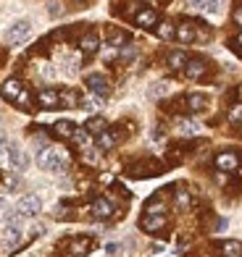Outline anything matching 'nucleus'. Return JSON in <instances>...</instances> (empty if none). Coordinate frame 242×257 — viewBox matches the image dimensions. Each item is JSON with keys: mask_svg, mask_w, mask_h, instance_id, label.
<instances>
[{"mask_svg": "<svg viewBox=\"0 0 242 257\" xmlns=\"http://www.w3.org/2000/svg\"><path fill=\"white\" fill-rule=\"evenodd\" d=\"M40 207H42V202H40L37 194H24V197L19 200V207H16V210H19L21 215H37Z\"/></svg>", "mask_w": 242, "mask_h": 257, "instance_id": "nucleus-6", "label": "nucleus"}, {"mask_svg": "<svg viewBox=\"0 0 242 257\" xmlns=\"http://www.w3.org/2000/svg\"><path fill=\"white\" fill-rule=\"evenodd\" d=\"M190 205H192L190 192H187V189H179V192H177V207H179V210H190Z\"/></svg>", "mask_w": 242, "mask_h": 257, "instance_id": "nucleus-27", "label": "nucleus"}, {"mask_svg": "<svg viewBox=\"0 0 242 257\" xmlns=\"http://www.w3.org/2000/svg\"><path fill=\"white\" fill-rule=\"evenodd\" d=\"M61 102L68 105V108H74V105H79V97L74 95V92H61Z\"/></svg>", "mask_w": 242, "mask_h": 257, "instance_id": "nucleus-31", "label": "nucleus"}, {"mask_svg": "<svg viewBox=\"0 0 242 257\" xmlns=\"http://www.w3.org/2000/svg\"><path fill=\"white\" fill-rule=\"evenodd\" d=\"M187 61H190V58L184 55V53H171L169 55V66L174 68V71H182V68L187 66Z\"/></svg>", "mask_w": 242, "mask_h": 257, "instance_id": "nucleus-25", "label": "nucleus"}, {"mask_svg": "<svg viewBox=\"0 0 242 257\" xmlns=\"http://www.w3.org/2000/svg\"><path fill=\"white\" fill-rule=\"evenodd\" d=\"M132 176L137 179H145V176H155V173H160V166L155 160H145V163H137V166H132Z\"/></svg>", "mask_w": 242, "mask_h": 257, "instance_id": "nucleus-8", "label": "nucleus"}, {"mask_svg": "<svg viewBox=\"0 0 242 257\" xmlns=\"http://www.w3.org/2000/svg\"><path fill=\"white\" fill-rule=\"evenodd\" d=\"M79 48H82L85 55H92V53H98V34L95 32H87L82 40H79Z\"/></svg>", "mask_w": 242, "mask_h": 257, "instance_id": "nucleus-18", "label": "nucleus"}, {"mask_svg": "<svg viewBox=\"0 0 242 257\" xmlns=\"http://www.w3.org/2000/svg\"><path fill=\"white\" fill-rule=\"evenodd\" d=\"M177 40L179 42H192L198 40V29H195V21H182V24H177Z\"/></svg>", "mask_w": 242, "mask_h": 257, "instance_id": "nucleus-9", "label": "nucleus"}, {"mask_svg": "<svg viewBox=\"0 0 242 257\" xmlns=\"http://www.w3.org/2000/svg\"><path fill=\"white\" fill-rule=\"evenodd\" d=\"M229 121L242 123V105H232V108H229Z\"/></svg>", "mask_w": 242, "mask_h": 257, "instance_id": "nucleus-30", "label": "nucleus"}, {"mask_svg": "<svg viewBox=\"0 0 242 257\" xmlns=\"http://www.w3.org/2000/svg\"><path fill=\"white\" fill-rule=\"evenodd\" d=\"M74 132H76V126L71 121H58L53 126V134L58 139H74Z\"/></svg>", "mask_w": 242, "mask_h": 257, "instance_id": "nucleus-16", "label": "nucleus"}, {"mask_svg": "<svg viewBox=\"0 0 242 257\" xmlns=\"http://www.w3.org/2000/svg\"><path fill=\"white\" fill-rule=\"evenodd\" d=\"M134 24L142 27V29H153L158 24V14H155L153 8H145V11H140V14L134 16Z\"/></svg>", "mask_w": 242, "mask_h": 257, "instance_id": "nucleus-12", "label": "nucleus"}, {"mask_svg": "<svg viewBox=\"0 0 242 257\" xmlns=\"http://www.w3.org/2000/svg\"><path fill=\"white\" fill-rule=\"evenodd\" d=\"M87 87H90V92L95 97H108V92H111V84H108V79L103 74H90L87 76Z\"/></svg>", "mask_w": 242, "mask_h": 257, "instance_id": "nucleus-3", "label": "nucleus"}, {"mask_svg": "<svg viewBox=\"0 0 242 257\" xmlns=\"http://www.w3.org/2000/svg\"><path fill=\"white\" fill-rule=\"evenodd\" d=\"M164 210H166V202L160 200V197H153V200L147 202L145 213H147V215H164Z\"/></svg>", "mask_w": 242, "mask_h": 257, "instance_id": "nucleus-24", "label": "nucleus"}, {"mask_svg": "<svg viewBox=\"0 0 242 257\" xmlns=\"http://www.w3.org/2000/svg\"><path fill=\"white\" fill-rule=\"evenodd\" d=\"M190 6H192V8H198V11H205V0H192Z\"/></svg>", "mask_w": 242, "mask_h": 257, "instance_id": "nucleus-35", "label": "nucleus"}, {"mask_svg": "<svg viewBox=\"0 0 242 257\" xmlns=\"http://www.w3.org/2000/svg\"><path fill=\"white\" fill-rule=\"evenodd\" d=\"M40 166H42V171H50V173H61V171H66V158L58 153V150H50V147H45V150H40Z\"/></svg>", "mask_w": 242, "mask_h": 257, "instance_id": "nucleus-1", "label": "nucleus"}, {"mask_svg": "<svg viewBox=\"0 0 242 257\" xmlns=\"http://www.w3.org/2000/svg\"><path fill=\"white\" fill-rule=\"evenodd\" d=\"M119 139H121V134H116V132H108V128H106L103 134H98V147H100V150H111L113 145L119 142Z\"/></svg>", "mask_w": 242, "mask_h": 257, "instance_id": "nucleus-20", "label": "nucleus"}, {"mask_svg": "<svg viewBox=\"0 0 242 257\" xmlns=\"http://www.w3.org/2000/svg\"><path fill=\"white\" fill-rule=\"evenodd\" d=\"M85 160H87V163H95V160H98V153H90V150H87V153H85Z\"/></svg>", "mask_w": 242, "mask_h": 257, "instance_id": "nucleus-36", "label": "nucleus"}, {"mask_svg": "<svg viewBox=\"0 0 242 257\" xmlns=\"http://www.w3.org/2000/svg\"><path fill=\"white\" fill-rule=\"evenodd\" d=\"M234 21L242 27V8H237V11H234Z\"/></svg>", "mask_w": 242, "mask_h": 257, "instance_id": "nucleus-37", "label": "nucleus"}, {"mask_svg": "<svg viewBox=\"0 0 242 257\" xmlns=\"http://www.w3.org/2000/svg\"><path fill=\"white\" fill-rule=\"evenodd\" d=\"M0 137H3V126H0Z\"/></svg>", "mask_w": 242, "mask_h": 257, "instance_id": "nucleus-39", "label": "nucleus"}, {"mask_svg": "<svg viewBox=\"0 0 242 257\" xmlns=\"http://www.w3.org/2000/svg\"><path fill=\"white\" fill-rule=\"evenodd\" d=\"M140 226H142V231H160L166 226V215H145L140 220Z\"/></svg>", "mask_w": 242, "mask_h": 257, "instance_id": "nucleus-15", "label": "nucleus"}, {"mask_svg": "<svg viewBox=\"0 0 242 257\" xmlns=\"http://www.w3.org/2000/svg\"><path fill=\"white\" fill-rule=\"evenodd\" d=\"M158 37H160V40L177 37V27L171 24V21H158Z\"/></svg>", "mask_w": 242, "mask_h": 257, "instance_id": "nucleus-22", "label": "nucleus"}, {"mask_svg": "<svg viewBox=\"0 0 242 257\" xmlns=\"http://www.w3.org/2000/svg\"><path fill=\"white\" fill-rule=\"evenodd\" d=\"M16 105H21L24 110H32V95H29L27 89H21V95L16 97Z\"/></svg>", "mask_w": 242, "mask_h": 257, "instance_id": "nucleus-29", "label": "nucleus"}, {"mask_svg": "<svg viewBox=\"0 0 242 257\" xmlns=\"http://www.w3.org/2000/svg\"><path fill=\"white\" fill-rule=\"evenodd\" d=\"M108 42L113 45V48H121V45L126 42V34L119 32V29H111V32H108Z\"/></svg>", "mask_w": 242, "mask_h": 257, "instance_id": "nucleus-28", "label": "nucleus"}, {"mask_svg": "<svg viewBox=\"0 0 242 257\" xmlns=\"http://www.w3.org/2000/svg\"><path fill=\"white\" fill-rule=\"evenodd\" d=\"M85 128H87L90 134H95V137H98V134H103V132L108 128V123H106V118L95 115V118H90V121H87V126H85Z\"/></svg>", "mask_w": 242, "mask_h": 257, "instance_id": "nucleus-21", "label": "nucleus"}, {"mask_svg": "<svg viewBox=\"0 0 242 257\" xmlns=\"http://www.w3.org/2000/svg\"><path fill=\"white\" fill-rule=\"evenodd\" d=\"M92 215L95 218H111L113 213H116V210H113V205L106 200V197H98V200H92Z\"/></svg>", "mask_w": 242, "mask_h": 257, "instance_id": "nucleus-11", "label": "nucleus"}, {"mask_svg": "<svg viewBox=\"0 0 242 257\" xmlns=\"http://www.w3.org/2000/svg\"><path fill=\"white\" fill-rule=\"evenodd\" d=\"M237 166H239V158L234 153H218L216 155V168L218 171H226L229 173V171H234Z\"/></svg>", "mask_w": 242, "mask_h": 257, "instance_id": "nucleus-13", "label": "nucleus"}, {"mask_svg": "<svg viewBox=\"0 0 242 257\" xmlns=\"http://www.w3.org/2000/svg\"><path fill=\"white\" fill-rule=\"evenodd\" d=\"M237 3H242V0H237Z\"/></svg>", "mask_w": 242, "mask_h": 257, "instance_id": "nucleus-41", "label": "nucleus"}, {"mask_svg": "<svg viewBox=\"0 0 242 257\" xmlns=\"http://www.w3.org/2000/svg\"><path fill=\"white\" fill-rule=\"evenodd\" d=\"M90 247H92V239H74L71 244H68V254H71V257H82V254L90 252Z\"/></svg>", "mask_w": 242, "mask_h": 257, "instance_id": "nucleus-17", "label": "nucleus"}, {"mask_svg": "<svg viewBox=\"0 0 242 257\" xmlns=\"http://www.w3.org/2000/svg\"><path fill=\"white\" fill-rule=\"evenodd\" d=\"M37 102L42 105L45 110H55V108L61 105V92H55V89H50V87H45V89L37 92Z\"/></svg>", "mask_w": 242, "mask_h": 257, "instance_id": "nucleus-5", "label": "nucleus"}, {"mask_svg": "<svg viewBox=\"0 0 242 257\" xmlns=\"http://www.w3.org/2000/svg\"><path fill=\"white\" fill-rule=\"evenodd\" d=\"M218 249H221L224 257H242V241H234V239L221 241V244H218Z\"/></svg>", "mask_w": 242, "mask_h": 257, "instance_id": "nucleus-19", "label": "nucleus"}, {"mask_svg": "<svg viewBox=\"0 0 242 257\" xmlns=\"http://www.w3.org/2000/svg\"><path fill=\"white\" fill-rule=\"evenodd\" d=\"M106 252H108V254H116V252H121V244H108Z\"/></svg>", "mask_w": 242, "mask_h": 257, "instance_id": "nucleus-34", "label": "nucleus"}, {"mask_svg": "<svg viewBox=\"0 0 242 257\" xmlns=\"http://www.w3.org/2000/svg\"><path fill=\"white\" fill-rule=\"evenodd\" d=\"M6 155H8V160H11V166H14V171H27V166H29V158H27V153L24 150H19L16 145H8L6 147Z\"/></svg>", "mask_w": 242, "mask_h": 257, "instance_id": "nucleus-4", "label": "nucleus"}, {"mask_svg": "<svg viewBox=\"0 0 242 257\" xmlns=\"http://www.w3.org/2000/svg\"><path fill=\"white\" fill-rule=\"evenodd\" d=\"M234 45H239V48H242V32H239V37H237V42Z\"/></svg>", "mask_w": 242, "mask_h": 257, "instance_id": "nucleus-38", "label": "nucleus"}, {"mask_svg": "<svg viewBox=\"0 0 242 257\" xmlns=\"http://www.w3.org/2000/svg\"><path fill=\"white\" fill-rule=\"evenodd\" d=\"M184 102H187V110H192V113H203L205 108H208V97L198 95V92H195V95H187Z\"/></svg>", "mask_w": 242, "mask_h": 257, "instance_id": "nucleus-14", "label": "nucleus"}, {"mask_svg": "<svg viewBox=\"0 0 242 257\" xmlns=\"http://www.w3.org/2000/svg\"><path fill=\"white\" fill-rule=\"evenodd\" d=\"M29 34H32V21L29 19H19V21H14V24L6 29V42L19 45V42L29 40Z\"/></svg>", "mask_w": 242, "mask_h": 257, "instance_id": "nucleus-2", "label": "nucleus"}, {"mask_svg": "<svg viewBox=\"0 0 242 257\" xmlns=\"http://www.w3.org/2000/svg\"><path fill=\"white\" fill-rule=\"evenodd\" d=\"M184 74H187L190 79H203L205 74H208V63H205L203 58H190L187 66H184Z\"/></svg>", "mask_w": 242, "mask_h": 257, "instance_id": "nucleus-7", "label": "nucleus"}, {"mask_svg": "<svg viewBox=\"0 0 242 257\" xmlns=\"http://www.w3.org/2000/svg\"><path fill=\"white\" fill-rule=\"evenodd\" d=\"M221 11V0H205V14H218Z\"/></svg>", "mask_w": 242, "mask_h": 257, "instance_id": "nucleus-32", "label": "nucleus"}, {"mask_svg": "<svg viewBox=\"0 0 242 257\" xmlns=\"http://www.w3.org/2000/svg\"><path fill=\"white\" fill-rule=\"evenodd\" d=\"M21 89H24V84H21L19 79H8L3 87H0V95H3L8 102H16V97L21 95Z\"/></svg>", "mask_w": 242, "mask_h": 257, "instance_id": "nucleus-10", "label": "nucleus"}, {"mask_svg": "<svg viewBox=\"0 0 242 257\" xmlns=\"http://www.w3.org/2000/svg\"><path fill=\"white\" fill-rule=\"evenodd\" d=\"M150 3H158V0H150Z\"/></svg>", "mask_w": 242, "mask_h": 257, "instance_id": "nucleus-40", "label": "nucleus"}, {"mask_svg": "<svg viewBox=\"0 0 242 257\" xmlns=\"http://www.w3.org/2000/svg\"><path fill=\"white\" fill-rule=\"evenodd\" d=\"M177 126H179V132H182L184 137H195V134L200 132V126L195 123V121H187V118H179V121H177Z\"/></svg>", "mask_w": 242, "mask_h": 257, "instance_id": "nucleus-23", "label": "nucleus"}, {"mask_svg": "<svg viewBox=\"0 0 242 257\" xmlns=\"http://www.w3.org/2000/svg\"><path fill=\"white\" fill-rule=\"evenodd\" d=\"M164 95H169V81H158V84H153L147 89V97H153V100L164 97Z\"/></svg>", "mask_w": 242, "mask_h": 257, "instance_id": "nucleus-26", "label": "nucleus"}, {"mask_svg": "<svg viewBox=\"0 0 242 257\" xmlns=\"http://www.w3.org/2000/svg\"><path fill=\"white\" fill-rule=\"evenodd\" d=\"M82 105L87 110H98V105H100V100H95V97H87V100H82Z\"/></svg>", "mask_w": 242, "mask_h": 257, "instance_id": "nucleus-33", "label": "nucleus"}]
</instances>
